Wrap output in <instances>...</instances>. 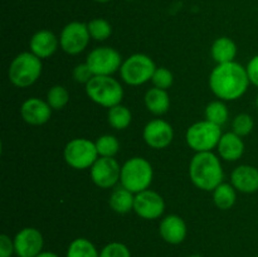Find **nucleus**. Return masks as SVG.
<instances>
[{
  "label": "nucleus",
  "instance_id": "f704fd0d",
  "mask_svg": "<svg viewBox=\"0 0 258 257\" xmlns=\"http://www.w3.org/2000/svg\"><path fill=\"white\" fill-rule=\"evenodd\" d=\"M246 70L249 78V82L258 87V54L254 55L253 58H251V60L247 65Z\"/></svg>",
  "mask_w": 258,
  "mask_h": 257
},
{
  "label": "nucleus",
  "instance_id": "c756f323",
  "mask_svg": "<svg viewBox=\"0 0 258 257\" xmlns=\"http://www.w3.org/2000/svg\"><path fill=\"white\" fill-rule=\"evenodd\" d=\"M253 126L254 121L248 113H238L232 121V131L241 138L249 135L253 130Z\"/></svg>",
  "mask_w": 258,
  "mask_h": 257
},
{
  "label": "nucleus",
  "instance_id": "a211bd4d",
  "mask_svg": "<svg viewBox=\"0 0 258 257\" xmlns=\"http://www.w3.org/2000/svg\"><path fill=\"white\" fill-rule=\"evenodd\" d=\"M159 233L166 243L179 244L186 237V224L181 217L176 214H169L161 219Z\"/></svg>",
  "mask_w": 258,
  "mask_h": 257
},
{
  "label": "nucleus",
  "instance_id": "a19ab883",
  "mask_svg": "<svg viewBox=\"0 0 258 257\" xmlns=\"http://www.w3.org/2000/svg\"><path fill=\"white\" fill-rule=\"evenodd\" d=\"M256 257H258V256H256Z\"/></svg>",
  "mask_w": 258,
  "mask_h": 257
},
{
  "label": "nucleus",
  "instance_id": "f257e3e1",
  "mask_svg": "<svg viewBox=\"0 0 258 257\" xmlns=\"http://www.w3.org/2000/svg\"><path fill=\"white\" fill-rule=\"evenodd\" d=\"M249 78L246 67L238 62L217 65L209 76V88L222 101H236L247 92Z\"/></svg>",
  "mask_w": 258,
  "mask_h": 257
},
{
  "label": "nucleus",
  "instance_id": "c85d7f7f",
  "mask_svg": "<svg viewBox=\"0 0 258 257\" xmlns=\"http://www.w3.org/2000/svg\"><path fill=\"white\" fill-rule=\"evenodd\" d=\"M98 155L102 158H115L120 150V143L113 135H102L95 141Z\"/></svg>",
  "mask_w": 258,
  "mask_h": 257
},
{
  "label": "nucleus",
  "instance_id": "58836bf2",
  "mask_svg": "<svg viewBox=\"0 0 258 257\" xmlns=\"http://www.w3.org/2000/svg\"><path fill=\"white\" fill-rule=\"evenodd\" d=\"M256 106H257V108H258V95H257V98H256Z\"/></svg>",
  "mask_w": 258,
  "mask_h": 257
},
{
  "label": "nucleus",
  "instance_id": "473e14b6",
  "mask_svg": "<svg viewBox=\"0 0 258 257\" xmlns=\"http://www.w3.org/2000/svg\"><path fill=\"white\" fill-rule=\"evenodd\" d=\"M72 76H73V80H75L76 82L83 83V85L86 86L88 82H90L91 78L93 77V73L92 71H91V68L88 67L87 63L85 62V63H80V65H77L75 68H73Z\"/></svg>",
  "mask_w": 258,
  "mask_h": 257
},
{
  "label": "nucleus",
  "instance_id": "9d476101",
  "mask_svg": "<svg viewBox=\"0 0 258 257\" xmlns=\"http://www.w3.org/2000/svg\"><path fill=\"white\" fill-rule=\"evenodd\" d=\"M91 35L87 23L71 22L64 25L59 35V45L67 54L76 55L87 48Z\"/></svg>",
  "mask_w": 258,
  "mask_h": 257
},
{
  "label": "nucleus",
  "instance_id": "2f4dec72",
  "mask_svg": "<svg viewBox=\"0 0 258 257\" xmlns=\"http://www.w3.org/2000/svg\"><path fill=\"white\" fill-rule=\"evenodd\" d=\"M100 257H131L130 249L121 242H111L100 252Z\"/></svg>",
  "mask_w": 258,
  "mask_h": 257
},
{
  "label": "nucleus",
  "instance_id": "9b49d317",
  "mask_svg": "<svg viewBox=\"0 0 258 257\" xmlns=\"http://www.w3.org/2000/svg\"><path fill=\"white\" fill-rule=\"evenodd\" d=\"M91 180L101 189L113 188L120 181L121 166L115 158H100L90 168Z\"/></svg>",
  "mask_w": 258,
  "mask_h": 257
},
{
  "label": "nucleus",
  "instance_id": "c9c22d12",
  "mask_svg": "<svg viewBox=\"0 0 258 257\" xmlns=\"http://www.w3.org/2000/svg\"><path fill=\"white\" fill-rule=\"evenodd\" d=\"M35 257H58V254H55L54 252H40V253Z\"/></svg>",
  "mask_w": 258,
  "mask_h": 257
},
{
  "label": "nucleus",
  "instance_id": "5701e85b",
  "mask_svg": "<svg viewBox=\"0 0 258 257\" xmlns=\"http://www.w3.org/2000/svg\"><path fill=\"white\" fill-rule=\"evenodd\" d=\"M236 188L229 183H221L213 190V202L221 211H228L237 201Z\"/></svg>",
  "mask_w": 258,
  "mask_h": 257
},
{
  "label": "nucleus",
  "instance_id": "2eb2a0df",
  "mask_svg": "<svg viewBox=\"0 0 258 257\" xmlns=\"http://www.w3.org/2000/svg\"><path fill=\"white\" fill-rule=\"evenodd\" d=\"M20 116L29 125H44L52 116V108L47 101H43L38 97H30L22 103Z\"/></svg>",
  "mask_w": 258,
  "mask_h": 257
},
{
  "label": "nucleus",
  "instance_id": "393cba45",
  "mask_svg": "<svg viewBox=\"0 0 258 257\" xmlns=\"http://www.w3.org/2000/svg\"><path fill=\"white\" fill-rule=\"evenodd\" d=\"M66 257H100V252L87 238H76L71 242Z\"/></svg>",
  "mask_w": 258,
  "mask_h": 257
},
{
  "label": "nucleus",
  "instance_id": "e433bc0d",
  "mask_svg": "<svg viewBox=\"0 0 258 257\" xmlns=\"http://www.w3.org/2000/svg\"><path fill=\"white\" fill-rule=\"evenodd\" d=\"M92 2H95V3H101V4H105V3L111 2V0H92Z\"/></svg>",
  "mask_w": 258,
  "mask_h": 257
},
{
  "label": "nucleus",
  "instance_id": "f3484780",
  "mask_svg": "<svg viewBox=\"0 0 258 257\" xmlns=\"http://www.w3.org/2000/svg\"><path fill=\"white\" fill-rule=\"evenodd\" d=\"M231 184L241 193H256L258 190V169L247 164L237 166L231 174Z\"/></svg>",
  "mask_w": 258,
  "mask_h": 257
},
{
  "label": "nucleus",
  "instance_id": "20e7f679",
  "mask_svg": "<svg viewBox=\"0 0 258 257\" xmlns=\"http://www.w3.org/2000/svg\"><path fill=\"white\" fill-rule=\"evenodd\" d=\"M154 170L151 164L141 156H134L121 166V185L125 186L134 194L146 190L151 185Z\"/></svg>",
  "mask_w": 258,
  "mask_h": 257
},
{
  "label": "nucleus",
  "instance_id": "6e6552de",
  "mask_svg": "<svg viewBox=\"0 0 258 257\" xmlns=\"http://www.w3.org/2000/svg\"><path fill=\"white\" fill-rule=\"evenodd\" d=\"M63 156L66 163L77 170L91 168L100 158L96 144L85 138L72 139L68 141L63 150Z\"/></svg>",
  "mask_w": 258,
  "mask_h": 257
},
{
  "label": "nucleus",
  "instance_id": "bb28decb",
  "mask_svg": "<svg viewBox=\"0 0 258 257\" xmlns=\"http://www.w3.org/2000/svg\"><path fill=\"white\" fill-rule=\"evenodd\" d=\"M48 105L50 106L52 110L59 111L64 108L70 102V92L64 86L55 85L48 90L47 100Z\"/></svg>",
  "mask_w": 258,
  "mask_h": 257
},
{
  "label": "nucleus",
  "instance_id": "4be33fe9",
  "mask_svg": "<svg viewBox=\"0 0 258 257\" xmlns=\"http://www.w3.org/2000/svg\"><path fill=\"white\" fill-rule=\"evenodd\" d=\"M134 201H135V194L125 186L120 185L113 188V190L111 191L108 204L116 213L126 214L134 211Z\"/></svg>",
  "mask_w": 258,
  "mask_h": 257
},
{
  "label": "nucleus",
  "instance_id": "1a4fd4ad",
  "mask_svg": "<svg viewBox=\"0 0 258 257\" xmlns=\"http://www.w3.org/2000/svg\"><path fill=\"white\" fill-rule=\"evenodd\" d=\"M121 54L112 47H97L88 53L86 63L92 71L93 76H112L120 71L122 65Z\"/></svg>",
  "mask_w": 258,
  "mask_h": 257
},
{
  "label": "nucleus",
  "instance_id": "72a5a7b5",
  "mask_svg": "<svg viewBox=\"0 0 258 257\" xmlns=\"http://www.w3.org/2000/svg\"><path fill=\"white\" fill-rule=\"evenodd\" d=\"M15 253L14 239L10 238L8 234L0 236V257H10Z\"/></svg>",
  "mask_w": 258,
  "mask_h": 257
},
{
  "label": "nucleus",
  "instance_id": "f03ea898",
  "mask_svg": "<svg viewBox=\"0 0 258 257\" xmlns=\"http://www.w3.org/2000/svg\"><path fill=\"white\" fill-rule=\"evenodd\" d=\"M189 178L198 189L213 191L223 183V168L221 159L212 151L196 153L189 164Z\"/></svg>",
  "mask_w": 258,
  "mask_h": 257
},
{
  "label": "nucleus",
  "instance_id": "7c9ffc66",
  "mask_svg": "<svg viewBox=\"0 0 258 257\" xmlns=\"http://www.w3.org/2000/svg\"><path fill=\"white\" fill-rule=\"evenodd\" d=\"M154 87L161 88V90H168L173 86L174 76L170 70L165 67H156L155 72H154L153 78H151Z\"/></svg>",
  "mask_w": 258,
  "mask_h": 257
},
{
  "label": "nucleus",
  "instance_id": "aec40b11",
  "mask_svg": "<svg viewBox=\"0 0 258 257\" xmlns=\"http://www.w3.org/2000/svg\"><path fill=\"white\" fill-rule=\"evenodd\" d=\"M144 102L149 112L154 113L156 116L164 115L169 111L170 107V97L166 90L153 87L146 91L144 96Z\"/></svg>",
  "mask_w": 258,
  "mask_h": 257
},
{
  "label": "nucleus",
  "instance_id": "ddd939ff",
  "mask_svg": "<svg viewBox=\"0 0 258 257\" xmlns=\"http://www.w3.org/2000/svg\"><path fill=\"white\" fill-rule=\"evenodd\" d=\"M144 141L150 148L161 150L168 148L174 139V130L170 123L161 118L149 121L143 131Z\"/></svg>",
  "mask_w": 258,
  "mask_h": 257
},
{
  "label": "nucleus",
  "instance_id": "6ab92c4d",
  "mask_svg": "<svg viewBox=\"0 0 258 257\" xmlns=\"http://www.w3.org/2000/svg\"><path fill=\"white\" fill-rule=\"evenodd\" d=\"M217 151L221 159L226 161H237L242 158L244 153V143L241 136L234 134L233 131L226 133L222 135Z\"/></svg>",
  "mask_w": 258,
  "mask_h": 257
},
{
  "label": "nucleus",
  "instance_id": "4c0bfd02",
  "mask_svg": "<svg viewBox=\"0 0 258 257\" xmlns=\"http://www.w3.org/2000/svg\"><path fill=\"white\" fill-rule=\"evenodd\" d=\"M189 257H203V256H199V254H191V256Z\"/></svg>",
  "mask_w": 258,
  "mask_h": 257
},
{
  "label": "nucleus",
  "instance_id": "b1692460",
  "mask_svg": "<svg viewBox=\"0 0 258 257\" xmlns=\"http://www.w3.org/2000/svg\"><path fill=\"white\" fill-rule=\"evenodd\" d=\"M131 120H133V115H131V111L126 106L118 103V105L108 108L107 121L111 127H113L115 130H125V128H127L130 126Z\"/></svg>",
  "mask_w": 258,
  "mask_h": 257
},
{
  "label": "nucleus",
  "instance_id": "cd10ccee",
  "mask_svg": "<svg viewBox=\"0 0 258 257\" xmlns=\"http://www.w3.org/2000/svg\"><path fill=\"white\" fill-rule=\"evenodd\" d=\"M88 32L92 39L98 40V42H103V40L108 39L112 34V27H111L110 22L103 18H95L91 19L87 23Z\"/></svg>",
  "mask_w": 258,
  "mask_h": 257
},
{
  "label": "nucleus",
  "instance_id": "423d86ee",
  "mask_svg": "<svg viewBox=\"0 0 258 257\" xmlns=\"http://www.w3.org/2000/svg\"><path fill=\"white\" fill-rule=\"evenodd\" d=\"M222 135L221 126L203 120L189 126L185 133V141L196 153H206L217 148Z\"/></svg>",
  "mask_w": 258,
  "mask_h": 257
},
{
  "label": "nucleus",
  "instance_id": "dca6fc26",
  "mask_svg": "<svg viewBox=\"0 0 258 257\" xmlns=\"http://www.w3.org/2000/svg\"><path fill=\"white\" fill-rule=\"evenodd\" d=\"M58 47H59V38H57L54 33L48 29L38 30L30 38V52L40 59L52 57L57 52Z\"/></svg>",
  "mask_w": 258,
  "mask_h": 257
},
{
  "label": "nucleus",
  "instance_id": "39448f33",
  "mask_svg": "<svg viewBox=\"0 0 258 257\" xmlns=\"http://www.w3.org/2000/svg\"><path fill=\"white\" fill-rule=\"evenodd\" d=\"M85 90L88 98L102 107H113L123 98L122 86L112 76H93Z\"/></svg>",
  "mask_w": 258,
  "mask_h": 257
},
{
  "label": "nucleus",
  "instance_id": "4468645a",
  "mask_svg": "<svg viewBox=\"0 0 258 257\" xmlns=\"http://www.w3.org/2000/svg\"><path fill=\"white\" fill-rule=\"evenodd\" d=\"M43 239L42 233L37 228L25 227L20 229L14 237L15 254L18 257H35L43 252Z\"/></svg>",
  "mask_w": 258,
  "mask_h": 257
},
{
  "label": "nucleus",
  "instance_id": "7ed1b4c3",
  "mask_svg": "<svg viewBox=\"0 0 258 257\" xmlns=\"http://www.w3.org/2000/svg\"><path fill=\"white\" fill-rule=\"evenodd\" d=\"M42 59L32 52H22L15 55L8 71L12 85L18 88H27L34 85L42 75Z\"/></svg>",
  "mask_w": 258,
  "mask_h": 257
},
{
  "label": "nucleus",
  "instance_id": "f8f14e48",
  "mask_svg": "<svg viewBox=\"0 0 258 257\" xmlns=\"http://www.w3.org/2000/svg\"><path fill=\"white\" fill-rule=\"evenodd\" d=\"M134 212L143 219H158L165 212V202L158 191L146 189L135 194Z\"/></svg>",
  "mask_w": 258,
  "mask_h": 257
},
{
  "label": "nucleus",
  "instance_id": "ea45409f",
  "mask_svg": "<svg viewBox=\"0 0 258 257\" xmlns=\"http://www.w3.org/2000/svg\"><path fill=\"white\" fill-rule=\"evenodd\" d=\"M126 2H134V0H126Z\"/></svg>",
  "mask_w": 258,
  "mask_h": 257
},
{
  "label": "nucleus",
  "instance_id": "412c9836",
  "mask_svg": "<svg viewBox=\"0 0 258 257\" xmlns=\"http://www.w3.org/2000/svg\"><path fill=\"white\" fill-rule=\"evenodd\" d=\"M211 54L217 65L233 62L237 55V45L231 38L219 37L213 42L211 48Z\"/></svg>",
  "mask_w": 258,
  "mask_h": 257
},
{
  "label": "nucleus",
  "instance_id": "a878e982",
  "mask_svg": "<svg viewBox=\"0 0 258 257\" xmlns=\"http://www.w3.org/2000/svg\"><path fill=\"white\" fill-rule=\"evenodd\" d=\"M206 120L211 121V122L216 123V125L221 126L228 121V108H227L226 103L222 100L212 101L207 105L206 107Z\"/></svg>",
  "mask_w": 258,
  "mask_h": 257
},
{
  "label": "nucleus",
  "instance_id": "0eeeda50",
  "mask_svg": "<svg viewBox=\"0 0 258 257\" xmlns=\"http://www.w3.org/2000/svg\"><path fill=\"white\" fill-rule=\"evenodd\" d=\"M155 70V62L149 55L135 53L123 60L120 68V76L126 85L141 86L151 81Z\"/></svg>",
  "mask_w": 258,
  "mask_h": 257
}]
</instances>
